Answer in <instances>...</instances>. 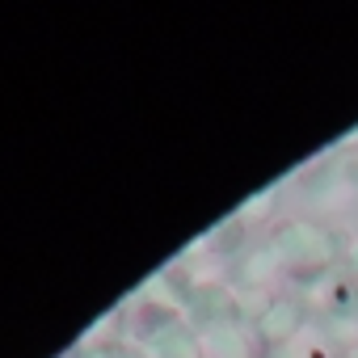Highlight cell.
I'll return each instance as SVG.
<instances>
[{
  "label": "cell",
  "mask_w": 358,
  "mask_h": 358,
  "mask_svg": "<svg viewBox=\"0 0 358 358\" xmlns=\"http://www.w3.org/2000/svg\"><path fill=\"white\" fill-rule=\"evenodd\" d=\"M266 245H270L282 278H291V282H320L341 266V236L308 215L274 220L266 232Z\"/></svg>",
  "instance_id": "cell-1"
},
{
  "label": "cell",
  "mask_w": 358,
  "mask_h": 358,
  "mask_svg": "<svg viewBox=\"0 0 358 358\" xmlns=\"http://www.w3.org/2000/svg\"><path fill=\"white\" fill-rule=\"evenodd\" d=\"M182 316L199 329V333H211V329H224V324H241V299H236V287L215 278V274H186V287H182Z\"/></svg>",
  "instance_id": "cell-2"
},
{
  "label": "cell",
  "mask_w": 358,
  "mask_h": 358,
  "mask_svg": "<svg viewBox=\"0 0 358 358\" xmlns=\"http://www.w3.org/2000/svg\"><path fill=\"white\" fill-rule=\"evenodd\" d=\"M308 320H312L308 295H299V291H274V299L266 303V312L253 320V333H257V341L266 350H282V345H291L308 329Z\"/></svg>",
  "instance_id": "cell-3"
},
{
  "label": "cell",
  "mask_w": 358,
  "mask_h": 358,
  "mask_svg": "<svg viewBox=\"0 0 358 358\" xmlns=\"http://www.w3.org/2000/svg\"><path fill=\"white\" fill-rule=\"evenodd\" d=\"M139 350H143V358H207L203 333L186 316H177L173 324H164L160 333H152L148 341H139Z\"/></svg>",
  "instance_id": "cell-4"
},
{
  "label": "cell",
  "mask_w": 358,
  "mask_h": 358,
  "mask_svg": "<svg viewBox=\"0 0 358 358\" xmlns=\"http://www.w3.org/2000/svg\"><path fill=\"white\" fill-rule=\"evenodd\" d=\"M232 270H236V287H245V291H274V278H282V270H278L266 236L257 245H249L245 253H236Z\"/></svg>",
  "instance_id": "cell-5"
},
{
  "label": "cell",
  "mask_w": 358,
  "mask_h": 358,
  "mask_svg": "<svg viewBox=\"0 0 358 358\" xmlns=\"http://www.w3.org/2000/svg\"><path fill=\"white\" fill-rule=\"evenodd\" d=\"M203 350L207 358H266V345L257 341L253 324H224L203 333Z\"/></svg>",
  "instance_id": "cell-6"
},
{
  "label": "cell",
  "mask_w": 358,
  "mask_h": 358,
  "mask_svg": "<svg viewBox=\"0 0 358 358\" xmlns=\"http://www.w3.org/2000/svg\"><path fill=\"white\" fill-rule=\"evenodd\" d=\"M274 199H278V186H270V190H257V194H249V199H245V203H241L232 215H236L241 224H249V228H262V224L274 215V207H278Z\"/></svg>",
  "instance_id": "cell-7"
},
{
  "label": "cell",
  "mask_w": 358,
  "mask_h": 358,
  "mask_svg": "<svg viewBox=\"0 0 358 358\" xmlns=\"http://www.w3.org/2000/svg\"><path fill=\"white\" fill-rule=\"evenodd\" d=\"M89 358H143V350L135 345V341H127V337H118V341H106V345H93V350H85Z\"/></svg>",
  "instance_id": "cell-8"
},
{
  "label": "cell",
  "mask_w": 358,
  "mask_h": 358,
  "mask_svg": "<svg viewBox=\"0 0 358 358\" xmlns=\"http://www.w3.org/2000/svg\"><path fill=\"white\" fill-rule=\"evenodd\" d=\"M341 266H345V274H350V278H358V236L341 241Z\"/></svg>",
  "instance_id": "cell-9"
},
{
  "label": "cell",
  "mask_w": 358,
  "mask_h": 358,
  "mask_svg": "<svg viewBox=\"0 0 358 358\" xmlns=\"http://www.w3.org/2000/svg\"><path fill=\"white\" fill-rule=\"evenodd\" d=\"M337 177H341L345 186H354V190H358V156H345V160L337 164Z\"/></svg>",
  "instance_id": "cell-10"
},
{
  "label": "cell",
  "mask_w": 358,
  "mask_h": 358,
  "mask_svg": "<svg viewBox=\"0 0 358 358\" xmlns=\"http://www.w3.org/2000/svg\"><path fill=\"white\" fill-rule=\"evenodd\" d=\"M333 152H341V156H350V152H358V127H350L337 143H333Z\"/></svg>",
  "instance_id": "cell-11"
},
{
  "label": "cell",
  "mask_w": 358,
  "mask_h": 358,
  "mask_svg": "<svg viewBox=\"0 0 358 358\" xmlns=\"http://www.w3.org/2000/svg\"><path fill=\"white\" fill-rule=\"evenodd\" d=\"M59 358H89V354H85V350H80V345H72V350H64V354H59Z\"/></svg>",
  "instance_id": "cell-12"
},
{
  "label": "cell",
  "mask_w": 358,
  "mask_h": 358,
  "mask_svg": "<svg viewBox=\"0 0 358 358\" xmlns=\"http://www.w3.org/2000/svg\"><path fill=\"white\" fill-rule=\"evenodd\" d=\"M350 358H358V341H354V350H350Z\"/></svg>",
  "instance_id": "cell-13"
}]
</instances>
